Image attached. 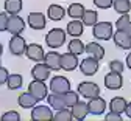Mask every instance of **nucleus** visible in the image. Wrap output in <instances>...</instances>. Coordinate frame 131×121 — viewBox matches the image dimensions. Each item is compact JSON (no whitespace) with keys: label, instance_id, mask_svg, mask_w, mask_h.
I'll list each match as a JSON object with an SVG mask.
<instances>
[{"label":"nucleus","instance_id":"37998d69","mask_svg":"<svg viewBox=\"0 0 131 121\" xmlns=\"http://www.w3.org/2000/svg\"><path fill=\"white\" fill-rule=\"evenodd\" d=\"M2 53H3V45L0 44V56H2Z\"/></svg>","mask_w":131,"mask_h":121},{"label":"nucleus","instance_id":"7ed1b4c3","mask_svg":"<svg viewBox=\"0 0 131 121\" xmlns=\"http://www.w3.org/2000/svg\"><path fill=\"white\" fill-rule=\"evenodd\" d=\"M28 92L35 96L38 101H42L47 98L48 95V87L45 85V81H38V79H33L28 85Z\"/></svg>","mask_w":131,"mask_h":121},{"label":"nucleus","instance_id":"a19ab883","mask_svg":"<svg viewBox=\"0 0 131 121\" xmlns=\"http://www.w3.org/2000/svg\"><path fill=\"white\" fill-rule=\"evenodd\" d=\"M123 31H125V33L128 34V36H129V37H131V23H129V25H128V26H126V28H125Z\"/></svg>","mask_w":131,"mask_h":121},{"label":"nucleus","instance_id":"58836bf2","mask_svg":"<svg viewBox=\"0 0 131 121\" xmlns=\"http://www.w3.org/2000/svg\"><path fill=\"white\" fill-rule=\"evenodd\" d=\"M6 79H8V70L0 65V85L6 84Z\"/></svg>","mask_w":131,"mask_h":121},{"label":"nucleus","instance_id":"c03bdc74","mask_svg":"<svg viewBox=\"0 0 131 121\" xmlns=\"http://www.w3.org/2000/svg\"><path fill=\"white\" fill-rule=\"evenodd\" d=\"M0 65H2V64H0Z\"/></svg>","mask_w":131,"mask_h":121},{"label":"nucleus","instance_id":"0eeeda50","mask_svg":"<svg viewBox=\"0 0 131 121\" xmlns=\"http://www.w3.org/2000/svg\"><path fill=\"white\" fill-rule=\"evenodd\" d=\"M78 67H80V70H81V73H83V75L92 76V75H95L98 72V61L95 58L89 56V58H84L83 61H81L78 64Z\"/></svg>","mask_w":131,"mask_h":121},{"label":"nucleus","instance_id":"c85d7f7f","mask_svg":"<svg viewBox=\"0 0 131 121\" xmlns=\"http://www.w3.org/2000/svg\"><path fill=\"white\" fill-rule=\"evenodd\" d=\"M22 76L17 75V73H14V75H8V79H6V84H8V89L11 90H17L22 87Z\"/></svg>","mask_w":131,"mask_h":121},{"label":"nucleus","instance_id":"4468645a","mask_svg":"<svg viewBox=\"0 0 131 121\" xmlns=\"http://www.w3.org/2000/svg\"><path fill=\"white\" fill-rule=\"evenodd\" d=\"M105 85H106V89L109 90H117L120 89L122 85H123V78H122V73H108L105 76Z\"/></svg>","mask_w":131,"mask_h":121},{"label":"nucleus","instance_id":"79ce46f5","mask_svg":"<svg viewBox=\"0 0 131 121\" xmlns=\"http://www.w3.org/2000/svg\"><path fill=\"white\" fill-rule=\"evenodd\" d=\"M126 65L131 68V53H128V56H126Z\"/></svg>","mask_w":131,"mask_h":121},{"label":"nucleus","instance_id":"7c9ffc66","mask_svg":"<svg viewBox=\"0 0 131 121\" xmlns=\"http://www.w3.org/2000/svg\"><path fill=\"white\" fill-rule=\"evenodd\" d=\"M53 119L55 121H72L73 116H72V112L67 107H64V109L56 110V113H53Z\"/></svg>","mask_w":131,"mask_h":121},{"label":"nucleus","instance_id":"1a4fd4ad","mask_svg":"<svg viewBox=\"0 0 131 121\" xmlns=\"http://www.w3.org/2000/svg\"><path fill=\"white\" fill-rule=\"evenodd\" d=\"M6 30L11 34H20L25 30V20L22 19L20 16L13 14L8 17V23H6Z\"/></svg>","mask_w":131,"mask_h":121},{"label":"nucleus","instance_id":"4be33fe9","mask_svg":"<svg viewBox=\"0 0 131 121\" xmlns=\"http://www.w3.org/2000/svg\"><path fill=\"white\" fill-rule=\"evenodd\" d=\"M19 106L20 107H24V109H33L36 106V102H38V99L33 96L30 92H25V93H20V96H19Z\"/></svg>","mask_w":131,"mask_h":121},{"label":"nucleus","instance_id":"c9c22d12","mask_svg":"<svg viewBox=\"0 0 131 121\" xmlns=\"http://www.w3.org/2000/svg\"><path fill=\"white\" fill-rule=\"evenodd\" d=\"M112 2L114 0H94V3L97 8H102V9H108L112 6Z\"/></svg>","mask_w":131,"mask_h":121},{"label":"nucleus","instance_id":"6e6552de","mask_svg":"<svg viewBox=\"0 0 131 121\" xmlns=\"http://www.w3.org/2000/svg\"><path fill=\"white\" fill-rule=\"evenodd\" d=\"M31 119H35V121H50V119H53V112L47 106H35L31 110Z\"/></svg>","mask_w":131,"mask_h":121},{"label":"nucleus","instance_id":"423d86ee","mask_svg":"<svg viewBox=\"0 0 131 121\" xmlns=\"http://www.w3.org/2000/svg\"><path fill=\"white\" fill-rule=\"evenodd\" d=\"M25 48H27V42L20 34H13V37L9 41V51L14 56H22L25 55Z\"/></svg>","mask_w":131,"mask_h":121},{"label":"nucleus","instance_id":"bb28decb","mask_svg":"<svg viewBox=\"0 0 131 121\" xmlns=\"http://www.w3.org/2000/svg\"><path fill=\"white\" fill-rule=\"evenodd\" d=\"M112 8L116 9L119 14H128L131 9V2L129 0H114Z\"/></svg>","mask_w":131,"mask_h":121},{"label":"nucleus","instance_id":"2f4dec72","mask_svg":"<svg viewBox=\"0 0 131 121\" xmlns=\"http://www.w3.org/2000/svg\"><path fill=\"white\" fill-rule=\"evenodd\" d=\"M64 99H66V106H67V107H72L77 101H80L78 93L77 92H72V90H69V92L64 93Z\"/></svg>","mask_w":131,"mask_h":121},{"label":"nucleus","instance_id":"6ab92c4d","mask_svg":"<svg viewBox=\"0 0 131 121\" xmlns=\"http://www.w3.org/2000/svg\"><path fill=\"white\" fill-rule=\"evenodd\" d=\"M45 16L42 12H30L28 14V25L33 30H42L45 28Z\"/></svg>","mask_w":131,"mask_h":121},{"label":"nucleus","instance_id":"f8f14e48","mask_svg":"<svg viewBox=\"0 0 131 121\" xmlns=\"http://www.w3.org/2000/svg\"><path fill=\"white\" fill-rule=\"evenodd\" d=\"M78 58L77 55L70 53V51H67V53H64L61 55V68L66 72H73L75 68L78 67Z\"/></svg>","mask_w":131,"mask_h":121},{"label":"nucleus","instance_id":"ddd939ff","mask_svg":"<svg viewBox=\"0 0 131 121\" xmlns=\"http://www.w3.org/2000/svg\"><path fill=\"white\" fill-rule=\"evenodd\" d=\"M112 39H114V44L122 50H129L131 48V37L123 30H117L116 33H112Z\"/></svg>","mask_w":131,"mask_h":121},{"label":"nucleus","instance_id":"ea45409f","mask_svg":"<svg viewBox=\"0 0 131 121\" xmlns=\"http://www.w3.org/2000/svg\"><path fill=\"white\" fill-rule=\"evenodd\" d=\"M125 115L131 119V102H126V107H125Z\"/></svg>","mask_w":131,"mask_h":121},{"label":"nucleus","instance_id":"f704fd0d","mask_svg":"<svg viewBox=\"0 0 131 121\" xmlns=\"http://www.w3.org/2000/svg\"><path fill=\"white\" fill-rule=\"evenodd\" d=\"M109 68H111V72H114V73H122L125 65H123L122 61H111L109 62Z\"/></svg>","mask_w":131,"mask_h":121},{"label":"nucleus","instance_id":"b1692460","mask_svg":"<svg viewBox=\"0 0 131 121\" xmlns=\"http://www.w3.org/2000/svg\"><path fill=\"white\" fill-rule=\"evenodd\" d=\"M81 19H83V25H86V26H94V25L98 22V12L94 11V9H84L83 16H81Z\"/></svg>","mask_w":131,"mask_h":121},{"label":"nucleus","instance_id":"20e7f679","mask_svg":"<svg viewBox=\"0 0 131 121\" xmlns=\"http://www.w3.org/2000/svg\"><path fill=\"white\" fill-rule=\"evenodd\" d=\"M78 95H81L86 99H91V98H95L100 95V87L95 84V82H91V81H84L78 85Z\"/></svg>","mask_w":131,"mask_h":121},{"label":"nucleus","instance_id":"c756f323","mask_svg":"<svg viewBox=\"0 0 131 121\" xmlns=\"http://www.w3.org/2000/svg\"><path fill=\"white\" fill-rule=\"evenodd\" d=\"M84 12V6L81 3H72L67 9V14L72 17V19H81V16Z\"/></svg>","mask_w":131,"mask_h":121},{"label":"nucleus","instance_id":"9d476101","mask_svg":"<svg viewBox=\"0 0 131 121\" xmlns=\"http://www.w3.org/2000/svg\"><path fill=\"white\" fill-rule=\"evenodd\" d=\"M25 55H27L28 59L35 61V62L44 61V56H45L44 48H42L39 44H30V45H27V48H25Z\"/></svg>","mask_w":131,"mask_h":121},{"label":"nucleus","instance_id":"e433bc0d","mask_svg":"<svg viewBox=\"0 0 131 121\" xmlns=\"http://www.w3.org/2000/svg\"><path fill=\"white\" fill-rule=\"evenodd\" d=\"M105 121H122V115L116 112H109L108 115H105Z\"/></svg>","mask_w":131,"mask_h":121},{"label":"nucleus","instance_id":"a878e982","mask_svg":"<svg viewBox=\"0 0 131 121\" xmlns=\"http://www.w3.org/2000/svg\"><path fill=\"white\" fill-rule=\"evenodd\" d=\"M47 16L50 17L52 20H61L62 17L66 16V11L59 5H50V6H48V11H47Z\"/></svg>","mask_w":131,"mask_h":121},{"label":"nucleus","instance_id":"aec40b11","mask_svg":"<svg viewBox=\"0 0 131 121\" xmlns=\"http://www.w3.org/2000/svg\"><path fill=\"white\" fill-rule=\"evenodd\" d=\"M47 101H48V104H50V107L55 109V110H59V109L67 107V106H66V99H64V93H52V95H47Z\"/></svg>","mask_w":131,"mask_h":121},{"label":"nucleus","instance_id":"f03ea898","mask_svg":"<svg viewBox=\"0 0 131 121\" xmlns=\"http://www.w3.org/2000/svg\"><path fill=\"white\" fill-rule=\"evenodd\" d=\"M66 42V33L61 28H53L45 36V44L50 48H59Z\"/></svg>","mask_w":131,"mask_h":121},{"label":"nucleus","instance_id":"cd10ccee","mask_svg":"<svg viewBox=\"0 0 131 121\" xmlns=\"http://www.w3.org/2000/svg\"><path fill=\"white\" fill-rule=\"evenodd\" d=\"M69 51L70 53H73V55H83L84 53V44H83V41H80L78 37H75V39H72L70 42H69Z\"/></svg>","mask_w":131,"mask_h":121},{"label":"nucleus","instance_id":"393cba45","mask_svg":"<svg viewBox=\"0 0 131 121\" xmlns=\"http://www.w3.org/2000/svg\"><path fill=\"white\" fill-rule=\"evenodd\" d=\"M22 11V0H5V12L9 16L19 14Z\"/></svg>","mask_w":131,"mask_h":121},{"label":"nucleus","instance_id":"72a5a7b5","mask_svg":"<svg viewBox=\"0 0 131 121\" xmlns=\"http://www.w3.org/2000/svg\"><path fill=\"white\" fill-rule=\"evenodd\" d=\"M0 119L2 121H20V115L16 110H9V112H5Z\"/></svg>","mask_w":131,"mask_h":121},{"label":"nucleus","instance_id":"4c0bfd02","mask_svg":"<svg viewBox=\"0 0 131 121\" xmlns=\"http://www.w3.org/2000/svg\"><path fill=\"white\" fill-rule=\"evenodd\" d=\"M6 23H8V12H0V31L6 30Z\"/></svg>","mask_w":131,"mask_h":121},{"label":"nucleus","instance_id":"9b49d317","mask_svg":"<svg viewBox=\"0 0 131 121\" xmlns=\"http://www.w3.org/2000/svg\"><path fill=\"white\" fill-rule=\"evenodd\" d=\"M88 109H89L91 115H102L106 110V101L103 98H100V95L95 98H91L88 102Z\"/></svg>","mask_w":131,"mask_h":121},{"label":"nucleus","instance_id":"f3484780","mask_svg":"<svg viewBox=\"0 0 131 121\" xmlns=\"http://www.w3.org/2000/svg\"><path fill=\"white\" fill-rule=\"evenodd\" d=\"M44 64L50 68V70L58 72L61 68V55L56 53V51H48L44 56Z\"/></svg>","mask_w":131,"mask_h":121},{"label":"nucleus","instance_id":"f257e3e1","mask_svg":"<svg viewBox=\"0 0 131 121\" xmlns=\"http://www.w3.org/2000/svg\"><path fill=\"white\" fill-rule=\"evenodd\" d=\"M112 33H114V28L109 22H97L92 28L94 37L98 41H109L112 37Z\"/></svg>","mask_w":131,"mask_h":121},{"label":"nucleus","instance_id":"dca6fc26","mask_svg":"<svg viewBox=\"0 0 131 121\" xmlns=\"http://www.w3.org/2000/svg\"><path fill=\"white\" fill-rule=\"evenodd\" d=\"M50 68H48L44 62H38L31 70V76L33 79H38V81H47L50 78Z\"/></svg>","mask_w":131,"mask_h":121},{"label":"nucleus","instance_id":"473e14b6","mask_svg":"<svg viewBox=\"0 0 131 121\" xmlns=\"http://www.w3.org/2000/svg\"><path fill=\"white\" fill-rule=\"evenodd\" d=\"M129 23H131L129 16H128V14H122V16L119 17V20L116 22V28H117V30H125Z\"/></svg>","mask_w":131,"mask_h":121},{"label":"nucleus","instance_id":"a211bd4d","mask_svg":"<svg viewBox=\"0 0 131 121\" xmlns=\"http://www.w3.org/2000/svg\"><path fill=\"white\" fill-rule=\"evenodd\" d=\"M84 53H88L89 56L95 58L97 61H102L105 58V48L98 42H91V44L84 45Z\"/></svg>","mask_w":131,"mask_h":121},{"label":"nucleus","instance_id":"39448f33","mask_svg":"<svg viewBox=\"0 0 131 121\" xmlns=\"http://www.w3.org/2000/svg\"><path fill=\"white\" fill-rule=\"evenodd\" d=\"M53 93H66L70 90V81L66 76H55L50 81V89Z\"/></svg>","mask_w":131,"mask_h":121},{"label":"nucleus","instance_id":"412c9836","mask_svg":"<svg viewBox=\"0 0 131 121\" xmlns=\"http://www.w3.org/2000/svg\"><path fill=\"white\" fill-rule=\"evenodd\" d=\"M67 33H69V36H72V37H80L81 34L84 33V25H83V22H80V19H73L72 22H69V25H67Z\"/></svg>","mask_w":131,"mask_h":121},{"label":"nucleus","instance_id":"5701e85b","mask_svg":"<svg viewBox=\"0 0 131 121\" xmlns=\"http://www.w3.org/2000/svg\"><path fill=\"white\" fill-rule=\"evenodd\" d=\"M125 107H126V99L120 98V96L112 98L111 102H109V110L111 112H116V113H120V115L125 112Z\"/></svg>","mask_w":131,"mask_h":121},{"label":"nucleus","instance_id":"2eb2a0df","mask_svg":"<svg viewBox=\"0 0 131 121\" xmlns=\"http://www.w3.org/2000/svg\"><path fill=\"white\" fill-rule=\"evenodd\" d=\"M70 112H72V116H73V119H78V121H83V119H86V116L89 115L88 102L77 101L75 104L70 107Z\"/></svg>","mask_w":131,"mask_h":121}]
</instances>
